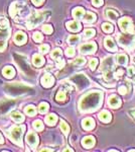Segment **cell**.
<instances>
[{
  "instance_id": "obj_27",
  "label": "cell",
  "mask_w": 135,
  "mask_h": 152,
  "mask_svg": "<svg viewBox=\"0 0 135 152\" xmlns=\"http://www.w3.org/2000/svg\"><path fill=\"white\" fill-rule=\"evenodd\" d=\"M45 124H48V126H55L56 123L58 122V116L56 114H50L48 116L45 117Z\"/></svg>"
},
{
  "instance_id": "obj_4",
  "label": "cell",
  "mask_w": 135,
  "mask_h": 152,
  "mask_svg": "<svg viewBox=\"0 0 135 152\" xmlns=\"http://www.w3.org/2000/svg\"><path fill=\"white\" fill-rule=\"evenodd\" d=\"M24 130V126H13L7 131V135L13 143L18 146H22V134Z\"/></svg>"
},
{
  "instance_id": "obj_31",
  "label": "cell",
  "mask_w": 135,
  "mask_h": 152,
  "mask_svg": "<svg viewBox=\"0 0 135 152\" xmlns=\"http://www.w3.org/2000/svg\"><path fill=\"white\" fill-rule=\"evenodd\" d=\"M56 102H65L67 99V94H66L65 90H60L56 95Z\"/></svg>"
},
{
  "instance_id": "obj_42",
  "label": "cell",
  "mask_w": 135,
  "mask_h": 152,
  "mask_svg": "<svg viewBox=\"0 0 135 152\" xmlns=\"http://www.w3.org/2000/svg\"><path fill=\"white\" fill-rule=\"evenodd\" d=\"M33 128L36 130V131H41L43 129V124L40 120H36L33 123Z\"/></svg>"
},
{
  "instance_id": "obj_37",
  "label": "cell",
  "mask_w": 135,
  "mask_h": 152,
  "mask_svg": "<svg viewBox=\"0 0 135 152\" xmlns=\"http://www.w3.org/2000/svg\"><path fill=\"white\" fill-rule=\"evenodd\" d=\"M48 107H50V105H48V102H41L40 104V107H38V110H40V114H45L46 112L48 111Z\"/></svg>"
},
{
  "instance_id": "obj_23",
  "label": "cell",
  "mask_w": 135,
  "mask_h": 152,
  "mask_svg": "<svg viewBox=\"0 0 135 152\" xmlns=\"http://www.w3.org/2000/svg\"><path fill=\"white\" fill-rule=\"evenodd\" d=\"M115 58H116V63L118 65L126 66L128 64V57L125 54H118Z\"/></svg>"
},
{
  "instance_id": "obj_18",
  "label": "cell",
  "mask_w": 135,
  "mask_h": 152,
  "mask_svg": "<svg viewBox=\"0 0 135 152\" xmlns=\"http://www.w3.org/2000/svg\"><path fill=\"white\" fill-rule=\"evenodd\" d=\"M95 138L93 136H86L82 139V146L85 148H92L95 145Z\"/></svg>"
},
{
  "instance_id": "obj_33",
  "label": "cell",
  "mask_w": 135,
  "mask_h": 152,
  "mask_svg": "<svg viewBox=\"0 0 135 152\" xmlns=\"http://www.w3.org/2000/svg\"><path fill=\"white\" fill-rule=\"evenodd\" d=\"M80 40H81L80 36H78V35H72V36L69 37L68 43H69V44H71V45H75V44L79 43Z\"/></svg>"
},
{
  "instance_id": "obj_52",
  "label": "cell",
  "mask_w": 135,
  "mask_h": 152,
  "mask_svg": "<svg viewBox=\"0 0 135 152\" xmlns=\"http://www.w3.org/2000/svg\"><path fill=\"white\" fill-rule=\"evenodd\" d=\"M31 1H32V3L35 6H40V5H43V3L45 2V0H31Z\"/></svg>"
},
{
  "instance_id": "obj_20",
  "label": "cell",
  "mask_w": 135,
  "mask_h": 152,
  "mask_svg": "<svg viewBox=\"0 0 135 152\" xmlns=\"http://www.w3.org/2000/svg\"><path fill=\"white\" fill-rule=\"evenodd\" d=\"M66 26H67V28L69 31H79L81 28H82V26H81V23L79 21L77 20H72V21H68L67 23H66Z\"/></svg>"
},
{
  "instance_id": "obj_54",
  "label": "cell",
  "mask_w": 135,
  "mask_h": 152,
  "mask_svg": "<svg viewBox=\"0 0 135 152\" xmlns=\"http://www.w3.org/2000/svg\"><path fill=\"white\" fill-rule=\"evenodd\" d=\"M40 151H53L51 149H41Z\"/></svg>"
},
{
  "instance_id": "obj_48",
  "label": "cell",
  "mask_w": 135,
  "mask_h": 152,
  "mask_svg": "<svg viewBox=\"0 0 135 152\" xmlns=\"http://www.w3.org/2000/svg\"><path fill=\"white\" fill-rule=\"evenodd\" d=\"M66 55L68 56V57H74L75 56V49L74 48H68L67 51H66Z\"/></svg>"
},
{
  "instance_id": "obj_24",
  "label": "cell",
  "mask_w": 135,
  "mask_h": 152,
  "mask_svg": "<svg viewBox=\"0 0 135 152\" xmlns=\"http://www.w3.org/2000/svg\"><path fill=\"white\" fill-rule=\"evenodd\" d=\"M2 74H3L4 77L6 78H12L15 75V70H14L13 67H10V66H6L3 70H2Z\"/></svg>"
},
{
  "instance_id": "obj_1",
  "label": "cell",
  "mask_w": 135,
  "mask_h": 152,
  "mask_svg": "<svg viewBox=\"0 0 135 152\" xmlns=\"http://www.w3.org/2000/svg\"><path fill=\"white\" fill-rule=\"evenodd\" d=\"M103 104V92L92 90L86 94L79 102V109L82 113H93L97 111Z\"/></svg>"
},
{
  "instance_id": "obj_32",
  "label": "cell",
  "mask_w": 135,
  "mask_h": 152,
  "mask_svg": "<svg viewBox=\"0 0 135 152\" xmlns=\"http://www.w3.org/2000/svg\"><path fill=\"white\" fill-rule=\"evenodd\" d=\"M62 54L63 53H62V50H61V49H55V50L51 52V57L56 61V60H58V59L62 58Z\"/></svg>"
},
{
  "instance_id": "obj_55",
  "label": "cell",
  "mask_w": 135,
  "mask_h": 152,
  "mask_svg": "<svg viewBox=\"0 0 135 152\" xmlns=\"http://www.w3.org/2000/svg\"><path fill=\"white\" fill-rule=\"evenodd\" d=\"M130 152H135V149H131V150H129Z\"/></svg>"
},
{
  "instance_id": "obj_17",
  "label": "cell",
  "mask_w": 135,
  "mask_h": 152,
  "mask_svg": "<svg viewBox=\"0 0 135 152\" xmlns=\"http://www.w3.org/2000/svg\"><path fill=\"white\" fill-rule=\"evenodd\" d=\"M82 127L84 130H87V131H90L95 127V121L93 118H86L82 121Z\"/></svg>"
},
{
  "instance_id": "obj_22",
  "label": "cell",
  "mask_w": 135,
  "mask_h": 152,
  "mask_svg": "<svg viewBox=\"0 0 135 152\" xmlns=\"http://www.w3.org/2000/svg\"><path fill=\"white\" fill-rule=\"evenodd\" d=\"M98 117H99L100 121H102L103 123H109L112 119L111 114H110L108 111H106V110H103V111L99 114V116Z\"/></svg>"
},
{
  "instance_id": "obj_28",
  "label": "cell",
  "mask_w": 135,
  "mask_h": 152,
  "mask_svg": "<svg viewBox=\"0 0 135 152\" xmlns=\"http://www.w3.org/2000/svg\"><path fill=\"white\" fill-rule=\"evenodd\" d=\"M10 117L14 120V121L16 122V123H22V122L24 121V117L22 116V114H20L19 112H13V113H11Z\"/></svg>"
},
{
  "instance_id": "obj_56",
  "label": "cell",
  "mask_w": 135,
  "mask_h": 152,
  "mask_svg": "<svg viewBox=\"0 0 135 152\" xmlns=\"http://www.w3.org/2000/svg\"><path fill=\"white\" fill-rule=\"evenodd\" d=\"M133 116H134V118H135V112L133 113Z\"/></svg>"
},
{
  "instance_id": "obj_14",
  "label": "cell",
  "mask_w": 135,
  "mask_h": 152,
  "mask_svg": "<svg viewBox=\"0 0 135 152\" xmlns=\"http://www.w3.org/2000/svg\"><path fill=\"white\" fill-rule=\"evenodd\" d=\"M113 68H114V60H113L112 57L106 58L102 63V67L101 70L103 72H107V71H112Z\"/></svg>"
},
{
  "instance_id": "obj_49",
  "label": "cell",
  "mask_w": 135,
  "mask_h": 152,
  "mask_svg": "<svg viewBox=\"0 0 135 152\" xmlns=\"http://www.w3.org/2000/svg\"><path fill=\"white\" fill-rule=\"evenodd\" d=\"M92 4L95 7H100L104 4V1L103 0H92Z\"/></svg>"
},
{
  "instance_id": "obj_53",
  "label": "cell",
  "mask_w": 135,
  "mask_h": 152,
  "mask_svg": "<svg viewBox=\"0 0 135 152\" xmlns=\"http://www.w3.org/2000/svg\"><path fill=\"white\" fill-rule=\"evenodd\" d=\"M4 142V140H3V137H2V135L0 134V144H2Z\"/></svg>"
},
{
  "instance_id": "obj_51",
  "label": "cell",
  "mask_w": 135,
  "mask_h": 152,
  "mask_svg": "<svg viewBox=\"0 0 135 152\" xmlns=\"http://www.w3.org/2000/svg\"><path fill=\"white\" fill-rule=\"evenodd\" d=\"M64 66H65V61H64L62 58L58 59V60H56V67H58V68H63Z\"/></svg>"
},
{
  "instance_id": "obj_10",
  "label": "cell",
  "mask_w": 135,
  "mask_h": 152,
  "mask_svg": "<svg viewBox=\"0 0 135 152\" xmlns=\"http://www.w3.org/2000/svg\"><path fill=\"white\" fill-rule=\"evenodd\" d=\"M14 58H15L16 63L18 64V66L20 67V69L22 70L24 73L28 74L29 72H32L30 68H29L28 62L26 61V59L24 58L23 56H20V55H14Z\"/></svg>"
},
{
  "instance_id": "obj_16",
  "label": "cell",
  "mask_w": 135,
  "mask_h": 152,
  "mask_svg": "<svg viewBox=\"0 0 135 152\" xmlns=\"http://www.w3.org/2000/svg\"><path fill=\"white\" fill-rule=\"evenodd\" d=\"M40 82H41V85H43V86L51 87L53 85V83H55V77L50 74H45L41 77Z\"/></svg>"
},
{
  "instance_id": "obj_13",
  "label": "cell",
  "mask_w": 135,
  "mask_h": 152,
  "mask_svg": "<svg viewBox=\"0 0 135 152\" xmlns=\"http://www.w3.org/2000/svg\"><path fill=\"white\" fill-rule=\"evenodd\" d=\"M108 104L110 105L113 109H117V107H120L122 104V102H121V99L116 94H112L109 96L108 99Z\"/></svg>"
},
{
  "instance_id": "obj_39",
  "label": "cell",
  "mask_w": 135,
  "mask_h": 152,
  "mask_svg": "<svg viewBox=\"0 0 135 152\" xmlns=\"http://www.w3.org/2000/svg\"><path fill=\"white\" fill-rule=\"evenodd\" d=\"M86 63V59L85 58H83V57H79V58H77V59H75L74 60V62H73V65H75V66H83Z\"/></svg>"
},
{
  "instance_id": "obj_47",
  "label": "cell",
  "mask_w": 135,
  "mask_h": 152,
  "mask_svg": "<svg viewBox=\"0 0 135 152\" xmlns=\"http://www.w3.org/2000/svg\"><path fill=\"white\" fill-rule=\"evenodd\" d=\"M40 51L43 54L48 53V51H50V46H48V44H43V45H41L40 47Z\"/></svg>"
},
{
  "instance_id": "obj_8",
  "label": "cell",
  "mask_w": 135,
  "mask_h": 152,
  "mask_svg": "<svg viewBox=\"0 0 135 152\" xmlns=\"http://www.w3.org/2000/svg\"><path fill=\"white\" fill-rule=\"evenodd\" d=\"M119 26L121 28V31H123L124 33H130V34H134V26L132 23V19L128 18V16H125L119 19L118 21Z\"/></svg>"
},
{
  "instance_id": "obj_3",
  "label": "cell",
  "mask_w": 135,
  "mask_h": 152,
  "mask_svg": "<svg viewBox=\"0 0 135 152\" xmlns=\"http://www.w3.org/2000/svg\"><path fill=\"white\" fill-rule=\"evenodd\" d=\"M28 6L25 5L23 2H13L9 8V14L13 18H22L28 14Z\"/></svg>"
},
{
  "instance_id": "obj_11",
  "label": "cell",
  "mask_w": 135,
  "mask_h": 152,
  "mask_svg": "<svg viewBox=\"0 0 135 152\" xmlns=\"http://www.w3.org/2000/svg\"><path fill=\"white\" fill-rule=\"evenodd\" d=\"M80 51L82 54H92L97 51V45L95 43H87L80 46Z\"/></svg>"
},
{
  "instance_id": "obj_12",
  "label": "cell",
  "mask_w": 135,
  "mask_h": 152,
  "mask_svg": "<svg viewBox=\"0 0 135 152\" xmlns=\"http://www.w3.org/2000/svg\"><path fill=\"white\" fill-rule=\"evenodd\" d=\"M25 140L29 145H30L31 148H35V147L38 145V135L35 133H33V132H29V133L26 135Z\"/></svg>"
},
{
  "instance_id": "obj_44",
  "label": "cell",
  "mask_w": 135,
  "mask_h": 152,
  "mask_svg": "<svg viewBox=\"0 0 135 152\" xmlns=\"http://www.w3.org/2000/svg\"><path fill=\"white\" fill-rule=\"evenodd\" d=\"M98 63H99V61H98V59H91V61H90V68H91V70H95L96 69V67L98 66Z\"/></svg>"
},
{
  "instance_id": "obj_9",
  "label": "cell",
  "mask_w": 135,
  "mask_h": 152,
  "mask_svg": "<svg viewBox=\"0 0 135 152\" xmlns=\"http://www.w3.org/2000/svg\"><path fill=\"white\" fill-rule=\"evenodd\" d=\"M15 107V100L13 99H7V100H1L0 102V116L5 115L8 113L11 109Z\"/></svg>"
},
{
  "instance_id": "obj_29",
  "label": "cell",
  "mask_w": 135,
  "mask_h": 152,
  "mask_svg": "<svg viewBox=\"0 0 135 152\" xmlns=\"http://www.w3.org/2000/svg\"><path fill=\"white\" fill-rule=\"evenodd\" d=\"M106 16L111 20H115L118 18V13L115 10H113V9H106Z\"/></svg>"
},
{
  "instance_id": "obj_35",
  "label": "cell",
  "mask_w": 135,
  "mask_h": 152,
  "mask_svg": "<svg viewBox=\"0 0 135 152\" xmlns=\"http://www.w3.org/2000/svg\"><path fill=\"white\" fill-rule=\"evenodd\" d=\"M102 29L107 34H111L113 31H114V28L111 23H104L102 24Z\"/></svg>"
},
{
  "instance_id": "obj_21",
  "label": "cell",
  "mask_w": 135,
  "mask_h": 152,
  "mask_svg": "<svg viewBox=\"0 0 135 152\" xmlns=\"http://www.w3.org/2000/svg\"><path fill=\"white\" fill-rule=\"evenodd\" d=\"M32 63L35 67H40L45 64V58L40 54H34L32 56Z\"/></svg>"
},
{
  "instance_id": "obj_40",
  "label": "cell",
  "mask_w": 135,
  "mask_h": 152,
  "mask_svg": "<svg viewBox=\"0 0 135 152\" xmlns=\"http://www.w3.org/2000/svg\"><path fill=\"white\" fill-rule=\"evenodd\" d=\"M126 84H127V82H126ZM126 84H122V85H120V86L118 87V91H119V94H126L127 92L129 91V89H130V87L129 86H126Z\"/></svg>"
},
{
  "instance_id": "obj_26",
  "label": "cell",
  "mask_w": 135,
  "mask_h": 152,
  "mask_svg": "<svg viewBox=\"0 0 135 152\" xmlns=\"http://www.w3.org/2000/svg\"><path fill=\"white\" fill-rule=\"evenodd\" d=\"M85 14V9L83 7H76L73 9V16L76 19H81L83 18Z\"/></svg>"
},
{
  "instance_id": "obj_30",
  "label": "cell",
  "mask_w": 135,
  "mask_h": 152,
  "mask_svg": "<svg viewBox=\"0 0 135 152\" xmlns=\"http://www.w3.org/2000/svg\"><path fill=\"white\" fill-rule=\"evenodd\" d=\"M24 112H25V114L29 117H33L36 115V110L33 105H28V107H26L25 109H24Z\"/></svg>"
},
{
  "instance_id": "obj_15",
  "label": "cell",
  "mask_w": 135,
  "mask_h": 152,
  "mask_svg": "<svg viewBox=\"0 0 135 152\" xmlns=\"http://www.w3.org/2000/svg\"><path fill=\"white\" fill-rule=\"evenodd\" d=\"M104 45H105V48H106L108 51H111V52H116V51L118 50V49H117V46H116V43H115L114 40H113L111 37L105 38Z\"/></svg>"
},
{
  "instance_id": "obj_34",
  "label": "cell",
  "mask_w": 135,
  "mask_h": 152,
  "mask_svg": "<svg viewBox=\"0 0 135 152\" xmlns=\"http://www.w3.org/2000/svg\"><path fill=\"white\" fill-rule=\"evenodd\" d=\"M61 130H62V132H64V134H65L66 136H68L69 135L70 127H69V125L66 123L65 121H63V120H61Z\"/></svg>"
},
{
  "instance_id": "obj_46",
  "label": "cell",
  "mask_w": 135,
  "mask_h": 152,
  "mask_svg": "<svg viewBox=\"0 0 135 152\" xmlns=\"http://www.w3.org/2000/svg\"><path fill=\"white\" fill-rule=\"evenodd\" d=\"M32 39H33V41H35L38 43V42H41L43 40V37L40 33H34L32 36Z\"/></svg>"
},
{
  "instance_id": "obj_41",
  "label": "cell",
  "mask_w": 135,
  "mask_h": 152,
  "mask_svg": "<svg viewBox=\"0 0 135 152\" xmlns=\"http://www.w3.org/2000/svg\"><path fill=\"white\" fill-rule=\"evenodd\" d=\"M9 34H10V29H9V28L6 29H3L2 31H0V40H6V39L9 37Z\"/></svg>"
},
{
  "instance_id": "obj_43",
  "label": "cell",
  "mask_w": 135,
  "mask_h": 152,
  "mask_svg": "<svg viewBox=\"0 0 135 152\" xmlns=\"http://www.w3.org/2000/svg\"><path fill=\"white\" fill-rule=\"evenodd\" d=\"M8 26H9V23L6 18H0V28L6 29V28H8Z\"/></svg>"
},
{
  "instance_id": "obj_7",
  "label": "cell",
  "mask_w": 135,
  "mask_h": 152,
  "mask_svg": "<svg viewBox=\"0 0 135 152\" xmlns=\"http://www.w3.org/2000/svg\"><path fill=\"white\" fill-rule=\"evenodd\" d=\"M71 81L73 83H75L76 85L78 86L79 89H85L86 87H88L90 85V81L87 77L84 74H77L74 75L73 77H71Z\"/></svg>"
},
{
  "instance_id": "obj_25",
  "label": "cell",
  "mask_w": 135,
  "mask_h": 152,
  "mask_svg": "<svg viewBox=\"0 0 135 152\" xmlns=\"http://www.w3.org/2000/svg\"><path fill=\"white\" fill-rule=\"evenodd\" d=\"M96 18H97V16H96L95 13H93V12H86L82 19L84 20V23H92L96 20Z\"/></svg>"
},
{
  "instance_id": "obj_38",
  "label": "cell",
  "mask_w": 135,
  "mask_h": 152,
  "mask_svg": "<svg viewBox=\"0 0 135 152\" xmlns=\"http://www.w3.org/2000/svg\"><path fill=\"white\" fill-rule=\"evenodd\" d=\"M127 74H128V77L133 79V81L135 82V67L134 66H130V67L127 68Z\"/></svg>"
},
{
  "instance_id": "obj_45",
  "label": "cell",
  "mask_w": 135,
  "mask_h": 152,
  "mask_svg": "<svg viewBox=\"0 0 135 152\" xmlns=\"http://www.w3.org/2000/svg\"><path fill=\"white\" fill-rule=\"evenodd\" d=\"M43 33L46 34V35H50V34L53 33V26H50V24L43 26Z\"/></svg>"
},
{
  "instance_id": "obj_2",
  "label": "cell",
  "mask_w": 135,
  "mask_h": 152,
  "mask_svg": "<svg viewBox=\"0 0 135 152\" xmlns=\"http://www.w3.org/2000/svg\"><path fill=\"white\" fill-rule=\"evenodd\" d=\"M6 94H10L11 96H21L29 94H33V89L29 86H26L20 83H12V84H6L4 86Z\"/></svg>"
},
{
  "instance_id": "obj_36",
  "label": "cell",
  "mask_w": 135,
  "mask_h": 152,
  "mask_svg": "<svg viewBox=\"0 0 135 152\" xmlns=\"http://www.w3.org/2000/svg\"><path fill=\"white\" fill-rule=\"evenodd\" d=\"M96 34V31L93 28H87L84 31V37L85 39H90L92 38V37H94Z\"/></svg>"
},
{
  "instance_id": "obj_50",
  "label": "cell",
  "mask_w": 135,
  "mask_h": 152,
  "mask_svg": "<svg viewBox=\"0 0 135 152\" xmlns=\"http://www.w3.org/2000/svg\"><path fill=\"white\" fill-rule=\"evenodd\" d=\"M6 47H7V44H6L5 40H0V52L5 51Z\"/></svg>"
},
{
  "instance_id": "obj_5",
  "label": "cell",
  "mask_w": 135,
  "mask_h": 152,
  "mask_svg": "<svg viewBox=\"0 0 135 152\" xmlns=\"http://www.w3.org/2000/svg\"><path fill=\"white\" fill-rule=\"evenodd\" d=\"M118 43L125 49L131 50L135 46V34L125 33L118 36Z\"/></svg>"
},
{
  "instance_id": "obj_19",
  "label": "cell",
  "mask_w": 135,
  "mask_h": 152,
  "mask_svg": "<svg viewBox=\"0 0 135 152\" xmlns=\"http://www.w3.org/2000/svg\"><path fill=\"white\" fill-rule=\"evenodd\" d=\"M26 40H27V36L23 31H18L14 36V42H15L16 45H23Z\"/></svg>"
},
{
  "instance_id": "obj_6",
  "label": "cell",
  "mask_w": 135,
  "mask_h": 152,
  "mask_svg": "<svg viewBox=\"0 0 135 152\" xmlns=\"http://www.w3.org/2000/svg\"><path fill=\"white\" fill-rule=\"evenodd\" d=\"M46 15H48V12H45V13H43V12H36V13H33L27 20L26 26H27L28 28H35L36 26H38V24L45 20Z\"/></svg>"
}]
</instances>
